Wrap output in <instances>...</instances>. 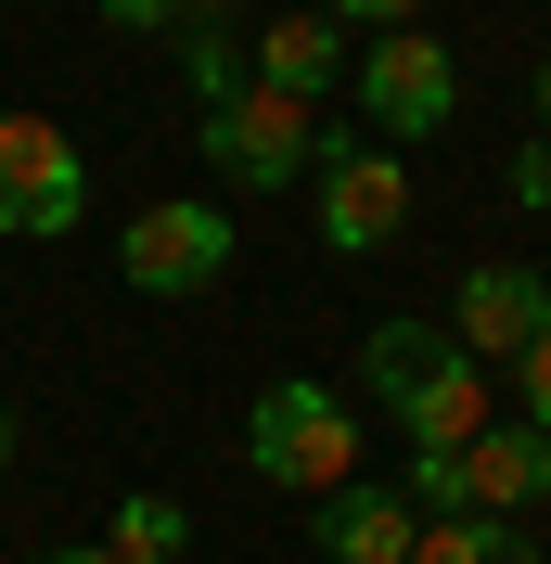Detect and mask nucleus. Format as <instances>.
<instances>
[{
	"mask_svg": "<svg viewBox=\"0 0 551 564\" xmlns=\"http://www.w3.org/2000/svg\"><path fill=\"white\" fill-rule=\"evenodd\" d=\"M90 218V167L52 116H0V245H65Z\"/></svg>",
	"mask_w": 551,
	"mask_h": 564,
	"instance_id": "obj_4",
	"label": "nucleus"
},
{
	"mask_svg": "<svg viewBox=\"0 0 551 564\" xmlns=\"http://www.w3.org/2000/svg\"><path fill=\"white\" fill-rule=\"evenodd\" d=\"M411 564H539L514 513H423L411 527Z\"/></svg>",
	"mask_w": 551,
	"mask_h": 564,
	"instance_id": "obj_13",
	"label": "nucleus"
},
{
	"mask_svg": "<svg viewBox=\"0 0 551 564\" xmlns=\"http://www.w3.org/2000/svg\"><path fill=\"white\" fill-rule=\"evenodd\" d=\"M449 488H462V513H539L551 500V436L526 411H487L462 449H449Z\"/></svg>",
	"mask_w": 551,
	"mask_h": 564,
	"instance_id": "obj_9",
	"label": "nucleus"
},
{
	"mask_svg": "<svg viewBox=\"0 0 551 564\" xmlns=\"http://www.w3.org/2000/svg\"><path fill=\"white\" fill-rule=\"evenodd\" d=\"M244 231L231 206H206V193H168V206L129 218V245H116V270H129V295H206V282H231Z\"/></svg>",
	"mask_w": 551,
	"mask_h": 564,
	"instance_id": "obj_5",
	"label": "nucleus"
},
{
	"mask_svg": "<svg viewBox=\"0 0 551 564\" xmlns=\"http://www.w3.org/2000/svg\"><path fill=\"white\" fill-rule=\"evenodd\" d=\"M359 398H372L411 449H462L487 411H500V372H475V359L449 347V321H372L359 334Z\"/></svg>",
	"mask_w": 551,
	"mask_h": 564,
	"instance_id": "obj_1",
	"label": "nucleus"
},
{
	"mask_svg": "<svg viewBox=\"0 0 551 564\" xmlns=\"http://www.w3.org/2000/svg\"><path fill=\"white\" fill-rule=\"evenodd\" d=\"M411 500L398 488H334V500H309V552L321 564H411Z\"/></svg>",
	"mask_w": 551,
	"mask_h": 564,
	"instance_id": "obj_11",
	"label": "nucleus"
},
{
	"mask_svg": "<svg viewBox=\"0 0 551 564\" xmlns=\"http://www.w3.org/2000/svg\"><path fill=\"white\" fill-rule=\"evenodd\" d=\"M539 564H551V552H539Z\"/></svg>",
	"mask_w": 551,
	"mask_h": 564,
	"instance_id": "obj_22",
	"label": "nucleus"
},
{
	"mask_svg": "<svg viewBox=\"0 0 551 564\" xmlns=\"http://www.w3.org/2000/svg\"><path fill=\"white\" fill-rule=\"evenodd\" d=\"M206 167L231 180V193H282V180H309V167H321V116L244 77L231 104H206Z\"/></svg>",
	"mask_w": 551,
	"mask_h": 564,
	"instance_id": "obj_6",
	"label": "nucleus"
},
{
	"mask_svg": "<svg viewBox=\"0 0 551 564\" xmlns=\"http://www.w3.org/2000/svg\"><path fill=\"white\" fill-rule=\"evenodd\" d=\"M539 141H551V65H539Z\"/></svg>",
	"mask_w": 551,
	"mask_h": 564,
	"instance_id": "obj_21",
	"label": "nucleus"
},
{
	"mask_svg": "<svg viewBox=\"0 0 551 564\" xmlns=\"http://www.w3.org/2000/svg\"><path fill=\"white\" fill-rule=\"evenodd\" d=\"M539 334H551V270H526V257L462 270V295H449V347L475 359V372H514Z\"/></svg>",
	"mask_w": 551,
	"mask_h": 564,
	"instance_id": "obj_8",
	"label": "nucleus"
},
{
	"mask_svg": "<svg viewBox=\"0 0 551 564\" xmlns=\"http://www.w3.org/2000/svg\"><path fill=\"white\" fill-rule=\"evenodd\" d=\"M309 13H334V26H346V39H385V26H411L423 0H309Z\"/></svg>",
	"mask_w": 551,
	"mask_h": 564,
	"instance_id": "obj_16",
	"label": "nucleus"
},
{
	"mask_svg": "<svg viewBox=\"0 0 551 564\" xmlns=\"http://www.w3.org/2000/svg\"><path fill=\"white\" fill-rule=\"evenodd\" d=\"M244 77L321 116V90L346 77V26H334V13H270V26H244Z\"/></svg>",
	"mask_w": 551,
	"mask_h": 564,
	"instance_id": "obj_10",
	"label": "nucleus"
},
{
	"mask_svg": "<svg viewBox=\"0 0 551 564\" xmlns=\"http://www.w3.org/2000/svg\"><path fill=\"white\" fill-rule=\"evenodd\" d=\"M514 411H526V423H539V436H551V334H539V347L514 359Z\"/></svg>",
	"mask_w": 551,
	"mask_h": 564,
	"instance_id": "obj_17",
	"label": "nucleus"
},
{
	"mask_svg": "<svg viewBox=\"0 0 551 564\" xmlns=\"http://www.w3.org/2000/svg\"><path fill=\"white\" fill-rule=\"evenodd\" d=\"M514 218H551V141L539 129L514 141Z\"/></svg>",
	"mask_w": 551,
	"mask_h": 564,
	"instance_id": "obj_15",
	"label": "nucleus"
},
{
	"mask_svg": "<svg viewBox=\"0 0 551 564\" xmlns=\"http://www.w3.org/2000/svg\"><path fill=\"white\" fill-rule=\"evenodd\" d=\"M13 449H26V423H13V398H0V475H13Z\"/></svg>",
	"mask_w": 551,
	"mask_h": 564,
	"instance_id": "obj_19",
	"label": "nucleus"
},
{
	"mask_svg": "<svg viewBox=\"0 0 551 564\" xmlns=\"http://www.w3.org/2000/svg\"><path fill=\"white\" fill-rule=\"evenodd\" d=\"M168 39H180V77H193V104H231V90H244V13H231V0H193Z\"/></svg>",
	"mask_w": 551,
	"mask_h": 564,
	"instance_id": "obj_12",
	"label": "nucleus"
},
{
	"mask_svg": "<svg viewBox=\"0 0 551 564\" xmlns=\"http://www.w3.org/2000/svg\"><path fill=\"white\" fill-rule=\"evenodd\" d=\"M193 0H104V26H129V39H168Z\"/></svg>",
	"mask_w": 551,
	"mask_h": 564,
	"instance_id": "obj_18",
	"label": "nucleus"
},
{
	"mask_svg": "<svg viewBox=\"0 0 551 564\" xmlns=\"http://www.w3.org/2000/svg\"><path fill=\"white\" fill-rule=\"evenodd\" d=\"M321 245L334 257H385L398 231H411V154H385V141H321Z\"/></svg>",
	"mask_w": 551,
	"mask_h": 564,
	"instance_id": "obj_7",
	"label": "nucleus"
},
{
	"mask_svg": "<svg viewBox=\"0 0 551 564\" xmlns=\"http://www.w3.org/2000/svg\"><path fill=\"white\" fill-rule=\"evenodd\" d=\"M39 564H116V552H104V539H90V552H39Z\"/></svg>",
	"mask_w": 551,
	"mask_h": 564,
	"instance_id": "obj_20",
	"label": "nucleus"
},
{
	"mask_svg": "<svg viewBox=\"0 0 551 564\" xmlns=\"http://www.w3.org/2000/svg\"><path fill=\"white\" fill-rule=\"evenodd\" d=\"M346 77H359V116H372L385 154H398V141H436L449 116H462V65H449V39H423V26H385L372 52H346Z\"/></svg>",
	"mask_w": 551,
	"mask_h": 564,
	"instance_id": "obj_3",
	"label": "nucleus"
},
{
	"mask_svg": "<svg viewBox=\"0 0 551 564\" xmlns=\"http://www.w3.org/2000/svg\"><path fill=\"white\" fill-rule=\"evenodd\" d=\"M244 462H257V488H282V500H334V488H359V411H346L334 386H309V372H282V386H257V411H244Z\"/></svg>",
	"mask_w": 551,
	"mask_h": 564,
	"instance_id": "obj_2",
	"label": "nucleus"
},
{
	"mask_svg": "<svg viewBox=\"0 0 551 564\" xmlns=\"http://www.w3.org/2000/svg\"><path fill=\"white\" fill-rule=\"evenodd\" d=\"M104 552H116V564H180V552H193V513H180L168 488H141V500H116Z\"/></svg>",
	"mask_w": 551,
	"mask_h": 564,
	"instance_id": "obj_14",
	"label": "nucleus"
}]
</instances>
